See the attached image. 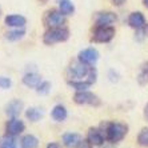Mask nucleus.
<instances>
[{"mask_svg":"<svg viewBox=\"0 0 148 148\" xmlns=\"http://www.w3.org/2000/svg\"><path fill=\"white\" fill-rule=\"evenodd\" d=\"M76 104H90V106H99L100 100L99 97L92 92H88V91H79V92L75 93L73 96Z\"/></svg>","mask_w":148,"mask_h":148,"instance_id":"39448f33","label":"nucleus"},{"mask_svg":"<svg viewBox=\"0 0 148 148\" xmlns=\"http://www.w3.org/2000/svg\"><path fill=\"white\" fill-rule=\"evenodd\" d=\"M24 35H25L24 28H15V29L8 31L7 34H5V39L10 41H17V40H20V39L24 38Z\"/></svg>","mask_w":148,"mask_h":148,"instance_id":"6ab92c4d","label":"nucleus"},{"mask_svg":"<svg viewBox=\"0 0 148 148\" xmlns=\"http://www.w3.org/2000/svg\"><path fill=\"white\" fill-rule=\"evenodd\" d=\"M87 140L90 141L92 145H95V147H99V145H101L104 143V136L99 130L91 128L88 131V135H87Z\"/></svg>","mask_w":148,"mask_h":148,"instance_id":"4468645a","label":"nucleus"},{"mask_svg":"<svg viewBox=\"0 0 148 148\" xmlns=\"http://www.w3.org/2000/svg\"><path fill=\"white\" fill-rule=\"evenodd\" d=\"M23 83H24V86H27V87L36 88V87L41 83V77H40V75L36 72H29V73H25L24 75Z\"/></svg>","mask_w":148,"mask_h":148,"instance_id":"2eb2a0df","label":"nucleus"},{"mask_svg":"<svg viewBox=\"0 0 148 148\" xmlns=\"http://www.w3.org/2000/svg\"><path fill=\"white\" fill-rule=\"evenodd\" d=\"M0 148H17V143L15 136L12 135H4L0 138Z\"/></svg>","mask_w":148,"mask_h":148,"instance_id":"a211bd4d","label":"nucleus"},{"mask_svg":"<svg viewBox=\"0 0 148 148\" xmlns=\"http://www.w3.org/2000/svg\"><path fill=\"white\" fill-rule=\"evenodd\" d=\"M144 116H145V119L148 120V103H147V106H145V108H144Z\"/></svg>","mask_w":148,"mask_h":148,"instance_id":"7c9ffc66","label":"nucleus"},{"mask_svg":"<svg viewBox=\"0 0 148 148\" xmlns=\"http://www.w3.org/2000/svg\"><path fill=\"white\" fill-rule=\"evenodd\" d=\"M68 72L72 77L82 79V77H86V76L88 75V72H90V67L79 60V62H75V63L71 64V67L68 68Z\"/></svg>","mask_w":148,"mask_h":148,"instance_id":"423d86ee","label":"nucleus"},{"mask_svg":"<svg viewBox=\"0 0 148 148\" xmlns=\"http://www.w3.org/2000/svg\"><path fill=\"white\" fill-rule=\"evenodd\" d=\"M91 145H92V144H91L88 140H87V141L86 140H82V143L79 144V147H77V148H91Z\"/></svg>","mask_w":148,"mask_h":148,"instance_id":"cd10ccee","label":"nucleus"},{"mask_svg":"<svg viewBox=\"0 0 148 148\" xmlns=\"http://www.w3.org/2000/svg\"><path fill=\"white\" fill-rule=\"evenodd\" d=\"M5 24L12 28H23L27 24V19L21 15H8L5 17Z\"/></svg>","mask_w":148,"mask_h":148,"instance_id":"ddd939ff","label":"nucleus"},{"mask_svg":"<svg viewBox=\"0 0 148 148\" xmlns=\"http://www.w3.org/2000/svg\"><path fill=\"white\" fill-rule=\"evenodd\" d=\"M47 148H60V144H59V143H49V144L47 145Z\"/></svg>","mask_w":148,"mask_h":148,"instance_id":"c756f323","label":"nucleus"},{"mask_svg":"<svg viewBox=\"0 0 148 148\" xmlns=\"http://www.w3.org/2000/svg\"><path fill=\"white\" fill-rule=\"evenodd\" d=\"M143 3H144V5L148 8V0H143Z\"/></svg>","mask_w":148,"mask_h":148,"instance_id":"2f4dec72","label":"nucleus"},{"mask_svg":"<svg viewBox=\"0 0 148 148\" xmlns=\"http://www.w3.org/2000/svg\"><path fill=\"white\" fill-rule=\"evenodd\" d=\"M51 116L55 121H64L67 119V116H68V112H67L64 106H60V104H59V106L53 107V110H52V112H51Z\"/></svg>","mask_w":148,"mask_h":148,"instance_id":"dca6fc26","label":"nucleus"},{"mask_svg":"<svg viewBox=\"0 0 148 148\" xmlns=\"http://www.w3.org/2000/svg\"><path fill=\"white\" fill-rule=\"evenodd\" d=\"M127 132V125H124L121 123H111L107 127V139L112 143H117V141L123 140Z\"/></svg>","mask_w":148,"mask_h":148,"instance_id":"f03ea898","label":"nucleus"},{"mask_svg":"<svg viewBox=\"0 0 148 148\" xmlns=\"http://www.w3.org/2000/svg\"><path fill=\"white\" fill-rule=\"evenodd\" d=\"M25 116L31 121H39L43 117V111H40L39 108H28L25 111Z\"/></svg>","mask_w":148,"mask_h":148,"instance_id":"412c9836","label":"nucleus"},{"mask_svg":"<svg viewBox=\"0 0 148 148\" xmlns=\"http://www.w3.org/2000/svg\"><path fill=\"white\" fill-rule=\"evenodd\" d=\"M82 140V136L79 134H75V132H69V134H66L63 136V143L67 148H77Z\"/></svg>","mask_w":148,"mask_h":148,"instance_id":"f8f14e48","label":"nucleus"},{"mask_svg":"<svg viewBox=\"0 0 148 148\" xmlns=\"http://www.w3.org/2000/svg\"><path fill=\"white\" fill-rule=\"evenodd\" d=\"M45 24L48 25L49 28H58V27H63L66 23V15L63 14L62 11H56L52 10L48 11L45 15Z\"/></svg>","mask_w":148,"mask_h":148,"instance_id":"20e7f679","label":"nucleus"},{"mask_svg":"<svg viewBox=\"0 0 148 148\" xmlns=\"http://www.w3.org/2000/svg\"><path fill=\"white\" fill-rule=\"evenodd\" d=\"M23 106H24V104H23L21 100H19V99L12 100V101H10V103L7 104V107H5V114L11 117H17L20 115L21 110H23Z\"/></svg>","mask_w":148,"mask_h":148,"instance_id":"9b49d317","label":"nucleus"},{"mask_svg":"<svg viewBox=\"0 0 148 148\" xmlns=\"http://www.w3.org/2000/svg\"><path fill=\"white\" fill-rule=\"evenodd\" d=\"M59 8L64 15H72L73 11H75V7L71 0H60L59 1Z\"/></svg>","mask_w":148,"mask_h":148,"instance_id":"aec40b11","label":"nucleus"},{"mask_svg":"<svg viewBox=\"0 0 148 148\" xmlns=\"http://www.w3.org/2000/svg\"><path fill=\"white\" fill-rule=\"evenodd\" d=\"M138 141L141 147H148V130L147 128L140 131V134L138 136Z\"/></svg>","mask_w":148,"mask_h":148,"instance_id":"5701e85b","label":"nucleus"},{"mask_svg":"<svg viewBox=\"0 0 148 148\" xmlns=\"http://www.w3.org/2000/svg\"><path fill=\"white\" fill-rule=\"evenodd\" d=\"M88 80L87 82L90 83V84H93V83L96 82V77H97V72L95 68H90V72H88Z\"/></svg>","mask_w":148,"mask_h":148,"instance_id":"bb28decb","label":"nucleus"},{"mask_svg":"<svg viewBox=\"0 0 148 148\" xmlns=\"http://www.w3.org/2000/svg\"><path fill=\"white\" fill-rule=\"evenodd\" d=\"M69 38V31L64 27H58V28H51L49 31H47L43 36V41L47 45H52L55 43H62V41L68 40Z\"/></svg>","mask_w":148,"mask_h":148,"instance_id":"f257e3e1","label":"nucleus"},{"mask_svg":"<svg viewBox=\"0 0 148 148\" xmlns=\"http://www.w3.org/2000/svg\"><path fill=\"white\" fill-rule=\"evenodd\" d=\"M11 86H12V82H11L10 77L0 76V88H3V90H10Z\"/></svg>","mask_w":148,"mask_h":148,"instance_id":"a878e982","label":"nucleus"},{"mask_svg":"<svg viewBox=\"0 0 148 148\" xmlns=\"http://www.w3.org/2000/svg\"><path fill=\"white\" fill-rule=\"evenodd\" d=\"M36 91L40 95H47V93L51 91V83L49 82H41L38 87H36Z\"/></svg>","mask_w":148,"mask_h":148,"instance_id":"b1692460","label":"nucleus"},{"mask_svg":"<svg viewBox=\"0 0 148 148\" xmlns=\"http://www.w3.org/2000/svg\"><path fill=\"white\" fill-rule=\"evenodd\" d=\"M112 3H114L115 5H123V4L125 3V0H112Z\"/></svg>","mask_w":148,"mask_h":148,"instance_id":"c85d7f7f","label":"nucleus"},{"mask_svg":"<svg viewBox=\"0 0 148 148\" xmlns=\"http://www.w3.org/2000/svg\"><path fill=\"white\" fill-rule=\"evenodd\" d=\"M24 128H25L24 123L20 119H17V117H11V120H8L7 124H5V131H7L8 135H12V136L20 135L24 131Z\"/></svg>","mask_w":148,"mask_h":148,"instance_id":"0eeeda50","label":"nucleus"},{"mask_svg":"<svg viewBox=\"0 0 148 148\" xmlns=\"http://www.w3.org/2000/svg\"><path fill=\"white\" fill-rule=\"evenodd\" d=\"M68 86L79 92V91H87L88 88H90L91 84L88 82H83V80H80V82H75V80H72V82H68Z\"/></svg>","mask_w":148,"mask_h":148,"instance_id":"4be33fe9","label":"nucleus"},{"mask_svg":"<svg viewBox=\"0 0 148 148\" xmlns=\"http://www.w3.org/2000/svg\"><path fill=\"white\" fill-rule=\"evenodd\" d=\"M117 16L114 12H99L96 15V25H111L116 23Z\"/></svg>","mask_w":148,"mask_h":148,"instance_id":"1a4fd4ad","label":"nucleus"},{"mask_svg":"<svg viewBox=\"0 0 148 148\" xmlns=\"http://www.w3.org/2000/svg\"><path fill=\"white\" fill-rule=\"evenodd\" d=\"M128 24L135 29H141L145 27V17L141 12H132L128 17Z\"/></svg>","mask_w":148,"mask_h":148,"instance_id":"9d476101","label":"nucleus"},{"mask_svg":"<svg viewBox=\"0 0 148 148\" xmlns=\"http://www.w3.org/2000/svg\"><path fill=\"white\" fill-rule=\"evenodd\" d=\"M99 59V52L95 48H87L79 52V60L87 66H92Z\"/></svg>","mask_w":148,"mask_h":148,"instance_id":"6e6552de","label":"nucleus"},{"mask_svg":"<svg viewBox=\"0 0 148 148\" xmlns=\"http://www.w3.org/2000/svg\"><path fill=\"white\" fill-rule=\"evenodd\" d=\"M147 82H148V63H145L144 66L141 67V72L139 75V83L145 84Z\"/></svg>","mask_w":148,"mask_h":148,"instance_id":"393cba45","label":"nucleus"},{"mask_svg":"<svg viewBox=\"0 0 148 148\" xmlns=\"http://www.w3.org/2000/svg\"><path fill=\"white\" fill-rule=\"evenodd\" d=\"M39 145V139L34 135H25L20 141L21 148H36Z\"/></svg>","mask_w":148,"mask_h":148,"instance_id":"f3484780","label":"nucleus"},{"mask_svg":"<svg viewBox=\"0 0 148 148\" xmlns=\"http://www.w3.org/2000/svg\"><path fill=\"white\" fill-rule=\"evenodd\" d=\"M115 28L111 25H97L93 32V40L96 43H108L114 39Z\"/></svg>","mask_w":148,"mask_h":148,"instance_id":"7ed1b4c3","label":"nucleus"}]
</instances>
